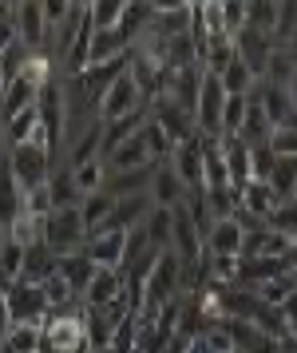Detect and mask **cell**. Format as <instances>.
<instances>
[{
	"label": "cell",
	"mask_w": 297,
	"mask_h": 353,
	"mask_svg": "<svg viewBox=\"0 0 297 353\" xmlns=\"http://www.w3.org/2000/svg\"><path fill=\"white\" fill-rule=\"evenodd\" d=\"M4 159H8V167H12V179L20 183V191H24V194L48 187V179H52V171H56L48 139H32V143L12 147V151H4Z\"/></svg>",
	"instance_id": "1"
},
{
	"label": "cell",
	"mask_w": 297,
	"mask_h": 353,
	"mask_svg": "<svg viewBox=\"0 0 297 353\" xmlns=\"http://www.w3.org/2000/svg\"><path fill=\"white\" fill-rule=\"evenodd\" d=\"M44 246L56 258L79 254L88 246V226L79 219V210H52L44 223Z\"/></svg>",
	"instance_id": "2"
},
{
	"label": "cell",
	"mask_w": 297,
	"mask_h": 353,
	"mask_svg": "<svg viewBox=\"0 0 297 353\" xmlns=\"http://www.w3.org/2000/svg\"><path fill=\"white\" fill-rule=\"evenodd\" d=\"M4 302H8L12 325H44L48 314H52V305H48L44 286H32V282H24V278H16L12 286H8Z\"/></svg>",
	"instance_id": "3"
},
{
	"label": "cell",
	"mask_w": 297,
	"mask_h": 353,
	"mask_svg": "<svg viewBox=\"0 0 297 353\" xmlns=\"http://www.w3.org/2000/svg\"><path fill=\"white\" fill-rule=\"evenodd\" d=\"M147 108V99L139 96V88L131 76H119V80H111L103 88V96H99V123H115V119H127V115H135Z\"/></svg>",
	"instance_id": "4"
},
{
	"label": "cell",
	"mask_w": 297,
	"mask_h": 353,
	"mask_svg": "<svg viewBox=\"0 0 297 353\" xmlns=\"http://www.w3.org/2000/svg\"><path fill=\"white\" fill-rule=\"evenodd\" d=\"M12 20H16V36L20 44L36 56H48V24H44V8L40 0H24V4H12Z\"/></svg>",
	"instance_id": "5"
},
{
	"label": "cell",
	"mask_w": 297,
	"mask_h": 353,
	"mask_svg": "<svg viewBox=\"0 0 297 353\" xmlns=\"http://www.w3.org/2000/svg\"><path fill=\"white\" fill-rule=\"evenodd\" d=\"M147 112H151V123H158V128L167 131V139H171L174 147L187 143V139H198V131H194V115H187L178 103H171L167 96L151 99Z\"/></svg>",
	"instance_id": "6"
},
{
	"label": "cell",
	"mask_w": 297,
	"mask_h": 353,
	"mask_svg": "<svg viewBox=\"0 0 297 353\" xmlns=\"http://www.w3.org/2000/svg\"><path fill=\"white\" fill-rule=\"evenodd\" d=\"M234 52H238V60H242V64L258 76V83L266 80L269 56H274V36L258 32V28H250V24H246V28L234 36Z\"/></svg>",
	"instance_id": "7"
},
{
	"label": "cell",
	"mask_w": 297,
	"mask_h": 353,
	"mask_svg": "<svg viewBox=\"0 0 297 353\" xmlns=\"http://www.w3.org/2000/svg\"><path fill=\"white\" fill-rule=\"evenodd\" d=\"M151 207H163V210H174L183 207L190 199L187 183L178 179V171H174L171 163H155V171H151Z\"/></svg>",
	"instance_id": "8"
},
{
	"label": "cell",
	"mask_w": 297,
	"mask_h": 353,
	"mask_svg": "<svg viewBox=\"0 0 297 353\" xmlns=\"http://www.w3.org/2000/svg\"><path fill=\"white\" fill-rule=\"evenodd\" d=\"M88 262L103 266V270H123V254H127V230H99V234H88V246H83Z\"/></svg>",
	"instance_id": "9"
},
{
	"label": "cell",
	"mask_w": 297,
	"mask_h": 353,
	"mask_svg": "<svg viewBox=\"0 0 297 353\" xmlns=\"http://www.w3.org/2000/svg\"><path fill=\"white\" fill-rule=\"evenodd\" d=\"M246 230L238 219H214L206 230V258H242Z\"/></svg>",
	"instance_id": "10"
},
{
	"label": "cell",
	"mask_w": 297,
	"mask_h": 353,
	"mask_svg": "<svg viewBox=\"0 0 297 353\" xmlns=\"http://www.w3.org/2000/svg\"><path fill=\"white\" fill-rule=\"evenodd\" d=\"M203 163H206L203 139H187V143L174 147L171 167L178 171V179L187 183V191H190V194H203Z\"/></svg>",
	"instance_id": "11"
},
{
	"label": "cell",
	"mask_w": 297,
	"mask_h": 353,
	"mask_svg": "<svg viewBox=\"0 0 297 353\" xmlns=\"http://www.w3.org/2000/svg\"><path fill=\"white\" fill-rule=\"evenodd\" d=\"M103 163H107V175H119V171H147V167H155L151 151H147V139H143V131H139V135H131V139H123L115 151H107Z\"/></svg>",
	"instance_id": "12"
},
{
	"label": "cell",
	"mask_w": 297,
	"mask_h": 353,
	"mask_svg": "<svg viewBox=\"0 0 297 353\" xmlns=\"http://www.w3.org/2000/svg\"><path fill=\"white\" fill-rule=\"evenodd\" d=\"M127 290V278L123 270H103V266H95V278L88 282V290H83V310H103V305H111L119 294Z\"/></svg>",
	"instance_id": "13"
},
{
	"label": "cell",
	"mask_w": 297,
	"mask_h": 353,
	"mask_svg": "<svg viewBox=\"0 0 297 353\" xmlns=\"http://www.w3.org/2000/svg\"><path fill=\"white\" fill-rule=\"evenodd\" d=\"M274 207H278V194H274L269 183H254L250 179L246 187H238V210H242V214H250L258 223H269Z\"/></svg>",
	"instance_id": "14"
},
{
	"label": "cell",
	"mask_w": 297,
	"mask_h": 353,
	"mask_svg": "<svg viewBox=\"0 0 297 353\" xmlns=\"http://www.w3.org/2000/svg\"><path fill=\"white\" fill-rule=\"evenodd\" d=\"M0 131H4V151H12L20 143H32V139H44V128H40V112L28 108L20 115H8L0 119Z\"/></svg>",
	"instance_id": "15"
},
{
	"label": "cell",
	"mask_w": 297,
	"mask_h": 353,
	"mask_svg": "<svg viewBox=\"0 0 297 353\" xmlns=\"http://www.w3.org/2000/svg\"><path fill=\"white\" fill-rule=\"evenodd\" d=\"M20 214H24V191H20V183L12 179L8 159H0V226L8 230Z\"/></svg>",
	"instance_id": "16"
},
{
	"label": "cell",
	"mask_w": 297,
	"mask_h": 353,
	"mask_svg": "<svg viewBox=\"0 0 297 353\" xmlns=\"http://www.w3.org/2000/svg\"><path fill=\"white\" fill-rule=\"evenodd\" d=\"M151 194H135V199H119L115 210H111V223L107 230H139L147 223V214H151Z\"/></svg>",
	"instance_id": "17"
},
{
	"label": "cell",
	"mask_w": 297,
	"mask_h": 353,
	"mask_svg": "<svg viewBox=\"0 0 297 353\" xmlns=\"http://www.w3.org/2000/svg\"><path fill=\"white\" fill-rule=\"evenodd\" d=\"M56 274L63 278V286L72 290L76 298H83V290H88V282L95 278V262H88V254L79 250V254H68L56 262Z\"/></svg>",
	"instance_id": "18"
},
{
	"label": "cell",
	"mask_w": 297,
	"mask_h": 353,
	"mask_svg": "<svg viewBox=\"0 0 297 353\" xmlns=\"http://www.w3.org/2000/svg\"><path fill=\"white\" fill-rule=\"evenodd\" d=\"M218 147H222V159H226V175H230V183H234V187H246V183H250V147L242 143L238 135L218 139Z\"/></svg>",
	"instance_id": "19"
},
{
	"label": "cell",
	"mask_w": 297,
	"mask_h": 353,
	"mask_svg": "<svg viewBox=\"0 0 297 353\" xmlns=\"http://www.w3.org/2000/svg\"><path fill=\"white\" fill-rule=\"evenodd\" d=\"M56 262H60V258L52 254L44 242H36V246H28V250H24V274H20V278H24V282H32V286H44L48 278L56 274Z\"/></svg>",
	"instance_id": "20"
},
{
	"label": "cell",
	"mask_w": 297,
	"mask_h": 353,
	"mask_svg": "<svg viewBox=\"0 0 297 353\" xmlns=\"http://www.w3.org/2000/svg\"><path fill=\"white\" fill-rule=\"evenodd\" d=\"M151 171L155 167H147V171H119V175H107V187L103 191L119 203V199H135V194H147L151 191Z\"/></svg>",
	"instance_id": "21"
},
{
	"label": "cell",
	"mask_w": 297,
	"mask_h": 353,
	"mask_svg": "<svg viewBox=\"0 0 297 353\" xmlns=\"http://www.w3.org/2000/svg\"><path fill=\"white\" fill-rule=\"evenodd\" d=\"M48 194H52V210H79L83 207V194H79L72 171H52V179H48Z\"/></svg>",
	"instance_id": "22"
},
{
	"label": "cell",
	"mask_w": 297,
	"mask_h": 353,
	"mask_svg": "<svg viewBox=\"0 0 297 353\" xmlns=\"http://www.w3.org/2000/svg\"><path fill=\"white\" fill-rule=\"evenodd\" d=\"M111 210H115V199H111L107 191L88 194V199H83V207H79V219H83V226H88V234H99V230H107Z\"/></svg>",
	"instance_id": "23"
},
{
	"label": "cell",
	"mask_w": 297,
	"mask_h": 353,
	"mask_svg": "<svg viewBox=\"0 0 297 353\" xmlns=\"http://www.w3.org/2000/svg\"><path fill=\"white\" fill-rule=\"evenodd\" d=\"M127 0H88V20H92V32H115L123 24Z\"/></svg>",
	"instance_id": "24"
},
{
	"label": "cell",
	"mask_w": 297,
	"mask_h": 353,
	"mask_svg": "<svg viewBox=\"0 0 297 353\" xmlns=\"http://www.w3.org/2000/svg\"><path fill=\"white\" fill-rule=\"evenodd\" d=\"M0 353H44V325H12L0 341Z\"/></svg>",
	"instance_id": "25"
},
{
	"label": "cell",
	"mask_w": 297,
	"mask_h": 353,
	"mask_svg": "<svg viewBox=\"0 0 297 353\" xmlns=\"http://www.w3.org/2000/svg\"><path fill=\"white\" fill-rule=\"evenodd\" d=\"M143 234L151 239L155 250H171V234H174V210H163L155 207L147 214V223H143Z\"/></svg>",
	"instance_id": "26"
},
{
	"label": "cell",
	"mask_w": 297,
	"mask_h": 353,
	"mask_svg": "<svg viewBox=\"0 0 297 353\" xmlns=\"http://www.w3.org/2000/svg\"><path fill=\"white\" fill-rule=\"evenodd\" d=\"M72 179H76V187H79L83 199H88V194H99L103 187H107V163L103 159L79 163V167H72Z\"/></svg>",
	"instance_id": "27"
},
{
	"label": "cell",
	"mask_w": 297,
	"mask_h": 353,
	"mask_svg": "<svg viewBox=\"0 0 297 353\" xmlns=\"http://www.w3.org/2000/svg\"><path fill=\"white\" fill-rule=\"evenodd\" d=\"M218 80H222V88H226V96H254V88H258V76H254L238 56H234V64L226 68Z\"/></svg>",
	"instance_id": "28"
},
{
	"label": "cell",
	"mask_w": 297,
	"mask_h": 353,
	"mask_svg": "<svg viewBox=\"0 0 297 353\" xmlns=\"http://www.w3.org/2000/svg\"><path fill=\"white\" fill-rule=\"evenodd\" d=\"M203 203H206V210H210V219H234L238 214V187L203 191Z\"/></svg>",
	"instance_id": "29"
},
{
	"label": "cell",
	"mask_w": 297,
	"mask_h": 353,
	"mask_svg": "<svg viewBox=\"0 0 297 353\" xmlns=\"http://www.w3.org/2000/svg\"><path fill=\"white\" fill-rule=\"evenodd\" d=\"M246 24L258 28V32L274 36L278 32V4H274V0H250V4H246Z\"/></svg>",
	"instance_id": "30"
},
{
	"label": "cell",
	"mask_w": 297,
	"mask_h": 353,
	"mask_svg": "<svg viewBox=\"0 0 297 353\" xmlns=\"http://www.w3.org/2000/svg\"><path fill=\"white\" fill-rule=\"evenodd\" d=\"M297 290L294 274H282V278H274V282H262V286H254V294H258V302L262 305H274V310H282L285 298Z\"/></svg>",
	"instance_id": "31"
},
{
	"label": "cell",
	"mask_w": 297,
	"mask_h": 353,
	"mask_svg": "<svg viewBox=\"0 0 297 353\" xmlns=\"http://www.w3.org/2000/svg\"><path fill=\"white\" fill-rule=\"evenodd\" d=\"M246 112H250V96H226V108H222V139H230V135L242 131Z\"/></svg>",
	"instance_id": "32"
},
{
	"label": "cell",
	"mask_w": 297,
	"mask_h": 353,
	"mask_svg": "<svg viewBox=\"0 0 297 353\" xmlns=\"http://www.w3.org/2000/svg\"><path fill=\"white\" fill-rule=\"evenodd\" d=\"M143 139H147V151H151L155 163H171L174 143L167 139V131L158 128V123H151V112H147V123H143Z\"/></svg>",
	"instance_id": "33"
},
{
	"label": "cell",
	"mask_w": 297,
	"mask_h": 353,
	"mask_svg": "<svg viewBox=\"0 0 297 353\" xmlns=\"http://www.w3.org/2000/svg\"><path fill=\"white\" fill-rule=\"evenodd\" d=\"M269 187L278 194V203H289L297 194V159H278V171L269 179Z\"/></svg>",
	"instance_id": "34"
},
{
	"label": "cell",
	"mask_w": 297,
	"mask_h": 353,
	"mask_svg": "<svg viewBox=\"0 0 297 353\" xmlns=\"http://www.w3.org/2000/svg\"><path fill=\"white\" fill-rule=\"evenodd\" d=\"M278 171V155H274V147L262 143V147H250V179L254 183H269Z\"/></svg>",
	"instance_id": "35"
},
{
	"label": "cell",
	"mask_w": 297,
	"mask_h": 353,
	"mask_svg": "<svg viewBox=\"0 0 297 353\" xmlns=\"http://www.w3.org/2000/svg\"><path fill=\"white\" fill-rule=\"evenodd\" d=\"M266 226H269V230H278V234H285V239H297V199L278 203Z\"/></svg>",
	"instance_id": "36"
},
{
	"label": "cell",
	"mask_w": 297,
	"mask_h": 353,
	"mask_svg": "<svg viewBox=\"0 0 297 353\" xmlns=\"http://www.w3.org/2000/svg\"><path fill=\"white\" fill-rule=\"evenodd\" d=\"M198 337H203V345H206L210 353H238L234 337H230V330H226V321H214V325H206Z\"/></svg>",
	"instance_id": "37"
},
{
	"label": "cell",
	"mask_w": 297,
	"mask_h": 353,
	"mask_svg": "<svg viewBox=\"0 0 297 353\" xmlns=\"http://www.w3.org/2000/svg\"><path fill=\"white\" fill-rule=\"evenodd\" d=\"M222 24L226 36H238L246 28V0H222Z\"/></svg>",
	"instance_id": "38"
},
{
	"label": "cell",
	"mask_w": 297,
	"mask_h": 353,
	"mask_svg": "<svg viewBox=\"0 0 297 353\" xmlns=\"http://www.w3.org/2000/svg\"><path fill=\"white\" fill-rule=\"evenodd\" d=\"M269 147L278 159H297V128H278L269 135Z\"/></svg>",
	"instance_id": "39"
},
{
	"label": "cell",
	"mask_w": 297,
	"mask_h": 353,
	"mask_svg": "<svg viewBox=\"0 0 297 353\" xmlns=\"http://www.w3.org/2000/svg\"><path fill=\"white\" fill-rule=\"evenodd\" d=\"M0 274H4V278H12V282L24 274V246H16V242L4 246V254H0Z\"/></svg>",
	"instance_id": "40"
},
{
	"label": "cell",
	"mask_w": 297,
	"mask_h": 353,
	"mask_svg": "<svg viewBox=\"0 0 297 353\" xmlns=\"http://www.w3.org/2000/svg\"><path fill=\"white\" fill-rule=\"evenodd\" d=\"M16 40H20V36H16V20H12V4H4V0H0V56H4V52L12 48Z\"/></svg>",
	"instance_id": "41"
},
{
	"label": "cell",
	"mask_w": 297,
	"mask_h": 353,
	"mask_svg": "<svg viewBox=\"0 0 297 353\" xmlns=\"http://www.w3.org/2000/svg\"><path fill=\"white\" fill-rule=\"evenodd\" d=\"M12 330V314H8V302L0 298V341H4V334Z\"/></svg>",
	"instance_id": "42"
},
{
	"label": "cell",
	"mask_w": 297,
	"mask_h": 353,
	"mask_svg": "<svg viewBox=\"0 0 297 353\" xmlns=\"http://www.w3.org/2000/svg\"><path fill=\"white\" fill-rule=\"evenodd\" d=\"M282 314H285V321H289V325H294V321H297V290H294V294H289V298H285Z\"/></svg>",
	"instance_id": "43"
},
{
	"label": "cell",
	"mask_w": 297,
	"mask_h": 353,
	"mask_svg": "<svg viewBox=\"0 0 297 353\" xmlns=\"http://www.w3.org/2000/svg\"><path fill=\"white\" fill-rule=\"evenodd\" d=\"M274 353H297V337H282V341H274Z\"/></svg>",
	"instance_id": "44"
},
{
	"label": "cell",
	"mask_w": 297,
	"mask_h": 353,
	"mask_svg": "<svg viewBox=\"0 0 297 353\" xmlns=\"http://www.w3.org/2000/svg\"><path fill=\"white\" fill-rule=\"evenodd\" d=\"M285 266H289V274L297 270V239H294V246H289V254H285Z\"/></svg>",
	"instance_id": "45"
},
{
	"label": "cell",
	"mask_w": 297,
	"mask_h": 353,
	"mask_svg": "<svg viewBox=\"0 0 297 353\" xmlns=\"http://www.w3.org/2000/svg\"><path fill=\"white\" fill-rule=\"evenodd\" d=\"M285 96H289V108H294V115H297V76H294V83L285 88Z\"/></svg>",
	"instance_id": "46"
},
{
	"label": "cell",
	"mask_w": 297,
	"mask_h": 353,
	"mask_svg": "<svg viewBox=\"0 0 297 353\" xmlns=\"http://www.w3.org/2000/svg\"><path fill=\"white\" fill-rule=\"evenodd\" d=\"M242 353H274V341H262V345H250V350H242Z\"/></svg>",
	"instance_id": "47"
},
{
	"label": "cell",
	"mask_w": 297,
	"mask_h": 353,
	"mask_svg": "<svg viewBox=\"0 0 297 353\" xmlns=\"http://www.w3.org/2000/svg\"><path fill=\"white\" fill-rule=\"evenodd\" d=\"M4 246H8V230L0 226V254H4Z\"/></svg>",
	"instance_id": "48"
},
{
	"label": "cell",
	"mask_w": 297,
	"mask_h": 353,
	"mask_svg": "<svg viewBox=\"0 0 297 353\" xmlns=\"http://www.w3.org/2000/svg\"><path fill=\"white\" fill-rule=\"evenodd\" d=\"M4 88H8V80H4V72H0V103H4Z\"/></svg>",
	"instance_id": "49"
},
{
	"label": "cell",
	"mask_w": 297,
	"mask_h": 353,
	"mask_svg": "<svg viewBox=\"0 0 297 353\" xmlns=\"http://www.w3.org/2000/svg\"><path fill=\"white\" fill-rule=\"evenodd\" d=\"M294 199H297V194H294Z\"/></svg>",
	"instance_id": "50"
}]
</instances>
